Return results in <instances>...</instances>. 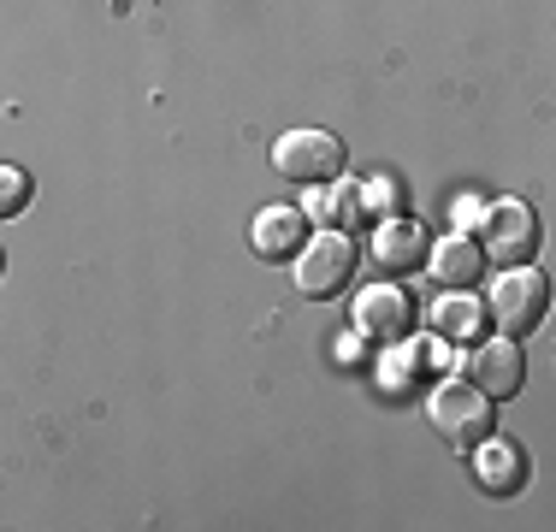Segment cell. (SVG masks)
Here are the masks:
<instances>
[{
	"label": "cell",
	"mask_w": 556,
	"mask_h": 532,
	"mask_svg": "<svg viewBox=\"0 0 556 532\" xmlns=\"http://www.w3.org/2000/svg\"><path fill=\"white\" fill-rule=\"evenodd\" d=\"M249 243H255L261 261H290L308 243V213L302 207H261L255 225H249Z\"/></svg>",
	"instance_id": "ba28073f"
},
{
	"label": "cell",
	"mask_w": 556,
	"mask_h": 532,
	"mask_svg": "<svg viewBox=\"0 0 556 532\" xmlns=\"http://www.w3.org/2000/svg\"><path fill=\"white\" fill-rule=\"evenodd\" d=\"M427 420L439 426V438L450 449H473L492 438V396L480 391V384L468 379V372H456V379H444L439 391L427 396Z\"/></svg>",
	"instance_id": "6da1fadb"
},
{
	"label": "cell",
	"mask_w": 556,
	"mask_h": 532,
	"mask_svg": "<svg viewBox=\"0 0 556 532\" xmlns=\"http://www.w3.org/2000/svg\"><path fill=\"white\" fill-rule=\"evenodd\" d=\"M24 202H30V178H24L18 166H0V213H24Z\"/></svg>",
	"instance_id": "5bb4252c"
},
{
	"label": "cell",
	"mask_w": 556,
	"mask_h": 532,
	"mask_svg": "<svg viewBox=\"0 0 556 532\" xmlns=\"http://www.w3.org/2000/svg\"><path fill=\"white\" fill-rule=\"evenodd\" d=\"M485 314H492L497 331H509V338L539 331L551 314V278L533 273V266H503V278L485 290Z\"/></svg>",
	"instance_id": "3957f363"
},
{
	"label": "cell",
	"mask_w": 556,
	"mask_h": 532,
	"mask_svg": "<svg viewBox=\"0 0 556 532\" xmlns=\"http://www.w3.org/2000/svg\"><path fill=\"white\" fill-rule=\"evenodd\" d=\"M480 302L468 296V290H444V302L432 308V331H439L444 343H473V331H480Z\"/></svg>",
	"instance_id": "7c38bea8"
},
{
	"label": "cell",
	"mask_w": 556,
	"mask_h": 532,
	"mask_svg": "<svg viewBox=\"0 0 556 532\" xmlns=\"http://www.w3.org/2000/svg\"><path fill=\"white\" fill-rule=\"evenodd\" d=\"M427 255H432V243L415 219H386L374 231V261L386 273H415V266H427Z\"/></svg>",
	"instance_id": "8fae6325"
},
{
	"label": "cell",
	"mask_w": 556,
	"mask_h": 532,
	"mask_svg": "<svg viewBox=\"0 0 556 532\" xmlns=\"http://www.w3.org/2000/svg\"><path fill=\"white\" fill-rule=\"evenodd\" d=\"M273 172L285 183H332L343 172V142L332 130H285L273 142Z\"/></svg>",
	"instance_id": "5b68a950"
},
{
	"label": "cell",
	"mask_w": 556,
	"mask_h": 532,
	"mask_svg": "<svg viewBox=\"0 0 556 532\" xmlns=\"http://www.w3.org/2000/svg\"><path fill=\"white\" fill-rule=\"evenodd\" d=\"M355 331L374 343H408L415 338V296L403 284H367L355 296Z\"/></svg>",
	"instance_id": "8992f818"
},
{
	"label": "cell",
	"mask_w": 556,
	"mask_h": 532,
	"mask_svg": "<svg viewBox=\"0 0 556 532\" xmlns=\"http://www.w3.org/2000/svg\"><path fill=\"white\" fill-rule=\"evenodd\" d=\"M473 479H480L492 497H509V491H521L527 479V456L509 444V438H485V444H473Z\"/></svg>",
	"instance_id": "30bf717a"
},
{
	"label": "cell",
	"mask_w": 556,
	"mask_h": 532,
	"mask_svg": "<svg viewBox=\"0 0 556 532\" xmlns=\"http://www.w3.org/2000/svg\"><path fill=\"white\" fill-rule=\"evenodd\" d=\"M355 261H362L355 237L338 231V225H320V237H308L296 255V290L308 302H332L355 284Z\"/></svg>",
	"instance_id": "7a4b0ae2"
},
{
	"label": "cell",
	"mask_w": 556,
	"mask_h": 532,
	"mask_svg": "<svg viewBox=\"0 0 556 532\" xmlns=\"http://www.w3.org/2000/svg\"><path fill=\"white\" fill-rule=\"evenodd\" d=\"M473 384H480L485 396H515L527 384V362H521V338H509V331H497V338H480L468 350V362H462Z\"/></svg>",
	"instance_id": "52a82bcc"
},
{
	"label": "cell",
	"mask_w": 556,
	"mask_h": 532,
	"mask_svg": "<svg viewBox=\"0 0 556 532\" xmlns=\"http://www.w3.org/2000/svg\"><path fill=\"white\" fill-rule=\"evenodd\" d=\"M427 266H432V278H439L444 290H473L485 278V249H480L473 231H456V237H439V243H432Z\"/></svg>",
	"instance_id": "9c48e42d"
},
{
	"label": "cell",
	"mask_w": 556,
	"mask_h": 532,
	"mask_svg": "<svg viewBox=\"0 0 556 532\" xmlns=\"http://www.w3.org/2000/svg\"><path fill=\"white\" fill-rule=\"evenodd\" d=\"M473 237H480L485 261H503V266H527L539 255V213L527 202H515V195H503V202L480 207V225H473Z\"/></svg>",
	"instance_id": "277c9868"
},
{
	"label": "cell",
	"mask_w": 556,
	"mask_h": 532,
	"mask_svg": "<svg viewBox=\"0 0 556 532\" xmlns=\"http://www.w3.org/2000/svg\"><path fill=\"white\" fill-rule=\"evenodd\" d=\"M314 213H320V225L350 231L355 219H367V183H338L332 178V190H314Z\"/></svg>",
	"instance_id": "4fadbf2b"
}]
</instances>
